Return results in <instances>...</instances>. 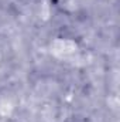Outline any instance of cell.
Listing matches in <instances>:
<instances>
[{"mask_svg":"<svg viewBox=\"0 0 120 122\" xmlns=\"http://www.w3.org/2000/svg\"><path fill=\"white\" fill-rule=\"evenodd\" d=\"M107 1H112V0H107Z\"/></svg>","mask_w":120,"mask_h":122,"instance_id":"6da1fadb","label":"cell"}]
</instances>
